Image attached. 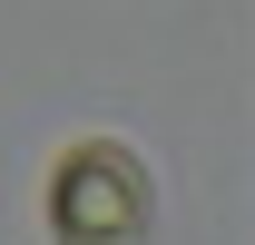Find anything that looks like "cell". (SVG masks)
Wrapping results in <instances>:
<instances>
[{"label": "cell", "instance_id": "cell-1", "mask_svg": "<svg viewBox=\"0 0 255 245\" xmlns=\"http://www.w3.org/2000/svg\"><path fill=\"white\" fill-rule=\"evenodd\" d=\"M147 167L118 147V137H79V147L49 167V236L59 245H137L147 236Z\"/></svg>", "mask_w": 255, "mask_h": 245}]
</instances>
